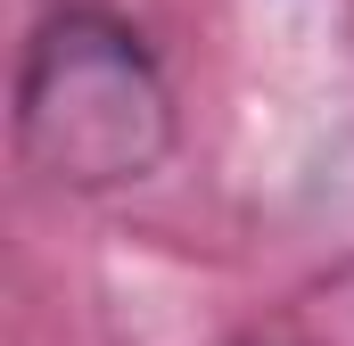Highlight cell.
<instances>
[{"instance_id": "cell-1", "label": "cell", "mask_w": 354, "mask_h": 346, "mask_svg": "<svg viewBox=\"0 0 354 346\" xmlns=\"http://www.w3.org/2000/svg\"><path fill=\"white\" fill-rule=\"evenodd\" d=\"M174 83L107 8H50L17 66V149L58 190H140L174 157Z\"/></svg>"}]
</instances>
